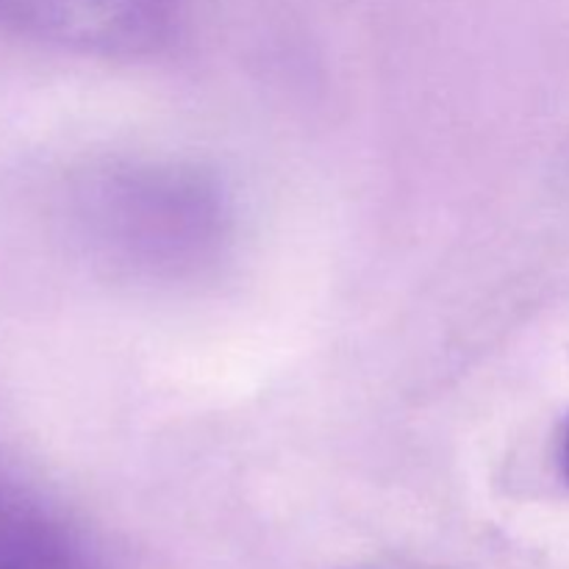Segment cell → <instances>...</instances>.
<instances>
[{
	"label": "cell",
	"instance_id": "6da1fadb",
	"mask_svg": "<svg viewBox=\"0 0 569 569\" xmlns=\"http://www.w3.org/2000/svg\"><path fill=\"white\" fill-rule=\"evenodd\" d=\"M87 242L139 281H192L226 256L233 209L211 172L181 161H111L78 189Z\"/></svg>",
	"mask_w": 569,
	"mask_h": 569
},
{
	"label": "cell",
	"instance_id": "7a4b0ae2",
	"mask_svg": "<svg viewBox=\"0 0 569 569\" xmlns=\"http://www.w3.org/2000/svg\"><path fill=\"white\" fill-rule=\"evenodd\" d=\"M176 0H0V26L92 56H144L167 42Z\"/></svg>",
	"mask_w": 569,
	"mask_h": 569
},
{
	"label": "cell",
	"instance_id": "3957f363",
	"mask_svg": "<svg viewBox=\"0 0 569 569\" xmlns=\"http://www.w3.org/2000/svg\"><path fill=\"white\" fill-rule=\"evenodd\" d=\"M0 569H111L92 533L48 492L0 465Z\"/></svg>",
	"mask_w": 569,
	"mask_h": 569
},
{
	"label": "cell",
	"instance_id": "277c9868",
	"mask_svg": "<svg viewBox=\"0 0 569 569\" xmlns=\"http://www.w3.org/2000/svg\"><path fill=\"white\" fill-rule=\"evenodd\" d=\"M556 465H559L561 478L569 487V415L561 420L559 433H556Z\"/></svg>",
	"mask_w": 569,
	"mask_h": 569
}]
</instances>
